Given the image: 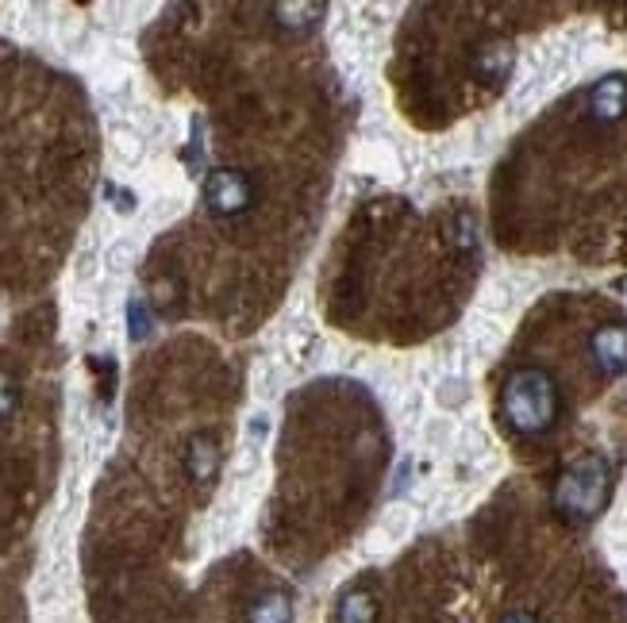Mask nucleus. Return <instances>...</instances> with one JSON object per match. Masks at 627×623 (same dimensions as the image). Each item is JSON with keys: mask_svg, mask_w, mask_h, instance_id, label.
Segmentation results:
<instances>
[{"mask_svg": "<svg viewBox=\"0 0 627 623\" xmlns=\"http://www.w3.org/2000/svg\"><path fill=\"white\" fill-rule=\"evenodd\" d=\"M504 416L524 435L547 431L558 416V393H554L551 377L543 370H520L504 389Z\"/></svg>", "mask_w": 627, "mask_h": 623, "instance_id": "obj_1", "label": "nucleus"}, {"mask_svg": "<svg viewBox=\"0 0 627 623\" xmlns=\"http://www.w3.org/2000/svg\"><path fill=\"white\" fill-rule=\"evenodd\" d=\"M589 354L593 362L601 366V374H620L627 366V327L624 324H608L601 331H593L589 339Z\"/></svg>", "mask_w": 627, "mask_h": 623, "instance_id": "obj_4", "label": "nucleus"}, {"mask_svg": "<svg viewBox=\"0 0 627 623\" xmlns=\"http://www.w3.org/2000/svg\"><path fill=\"white\" fill-rule=\"evenodd\" d=\"M604 497H608V470H604L601 458H581L558 481V508L566 516H577V520L597 516Z\"/></svg>", "mask_w": 627, "mask_h": 623, "instance_id": "obj_2", "label": "nucleus"}, {"mask_svg": "<svg viewBox=\"0 0 627 623\" xmlns=\"http://www.w3.org/2000/svg\"><path fill=\"white\" fill-rule=\"evenodd\" d=\"M112 150H116V158H120V162H139V158H143V143H139V135H116Z\"/></svg>", "mask_w": 627, "mask_h": 623, "instance_id": "obj_7", "label": "nucleus"}, {"mask_svg": "<svg viewBox=\"0 0 627 623\" xmlns=\"http://www.w3.org/2000/svg\"><path fill=\"white\" fill-rule=\"evenodd\" d=\"M204 200L212 204V212H243L251 204V185H247V177L235 174V170H220V174L208 177Z\"/></svg>", "mask_w": 627, "mask_h": 623, "instance_id": "obj_3", "label": "nucleus"}, {"mask_svg": "<svg viewBox=\"0 0 627 623\" xmlns=\"http://www.w3.org/2000/svg\"><path fill=\"white\" fill-rule=\"evenodd\" d=\"M131 250H135V247H131V243H116V247L108 250V262H112V266L120 270V266H124L127 258H131Z\"/></svg>", "mask_w": 627, "mask_h": 623, "instance_id": "obj_8", "label": "nucleus"}, {"mask_svg": "<svg viewBox=\"0 0 627 623\" xmlns=\"http://www.w3.org/2000/svg\"><path fill=\"white\" fill-rule=\"evenodd\" d=\"M593 112L604 120H616L627 112V81L624 77H608L593 89Z\"/></svg>", "mask_w": 627, "mask_h": 623, "instance_id": "obj_5", "label": "nucleus"}, {"mask_svg": "<svg viewBox=\"0 0 627 623\" xmlns=\"http://www.w3.org/2000/svg\"><path fill=\"white\" fill-rule=\"evenodd\" d=\"M504 623H531V620H527V616H508Z\"/></svg>", "mask_w": 627, "mask_h": 623, "instance_id": "obj_9", "label": "nucleus"}, {"mask_svg": "<svg viewBox=\"0 0 627 623\" xmlns=\"http://www.w3.org/2000/svg\"><path fill=\"white\" fill-rule=\"evenodd\" d=\"M216 470V447H212V439H197L193 450H189V474L193 477H212Z\"/></svg>", "mask_w": 627, "mask_h": 623, "instance_id": "obj_6", "label": "nucleus"}]
</instances>
